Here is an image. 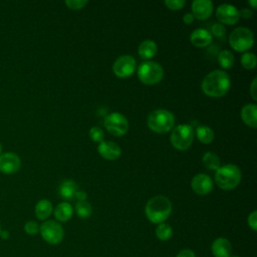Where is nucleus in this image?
Returning <instances> with one entry per match:
<instances>
[{"mask_svg":"<svg viewBox=\"0 0 257 257\" xmlns=\"http://www.w3.org/2000/svg\"><path fill=\"white\" fill-rule=\"evenodd\" d=\"M39 228L40 226L38 225V223L33 220L27 221L24 225V231L28 235H36L39 232Z\"/></svg>","mask_w":257,"mask_h":257,"instance_id":"nucleus-30","label":"nucleus"},{"mask_svg":"<svg viewBox=\"0 0 257 257\" xmlns=\"http://www.w3.org/2000/svg\"><path fill=\"white\" fill-rule=\"evenodd\" d=\"M147 218L155 224L164 223L172 213V203L165 196H155L151 198L145 208Z\"/></svg>","mask_w":257,"mask_h":257,"instance_id":"nucleus-2","label":"nucleus"},{"mask_svg":"<svg viewBox=\"0 0 257 257\" xmlns=\"http://www.w3.org/2000/svg\"><path fill=\"white\" fill-rule=\"evenodd\" d=\"M88 135H89L90 139H91L93 142H95V143H100V142L103 141V137H104L103 131H102L99 126H96V125L92 126V127L89 130Z\"/></svg>","mask_w":257,"mask_h":257,"instance_id":"nucleus-29","label":"nucleus"},{"mask_svg":"<svg viewBox=\"0 0 257 257\" xmlns=\"http://www.w3.org/2000/svg\"><path fill=\"white\" fill-rule=\"evenodd\" d=\"M210 33L212 34V36L215 35V36L221 38V37H224V36H225V34H226V29H225V27H224L223 24H221V23H215V24L212 25Z\"/></svg>","mask_w":257,"mask_h":257,"instance_id":"nucleus-31","label":"nucleus"},{"mask_svg":"<svg viewBox=\"0 0 257 257\" xmlns=\"http://www.w3.org/2000/svg\"><path fill=\"white\" fill-rule=\"evenodd\" d=\"M241 64L246 69H252L256 66V55L252 52H244L241 56Z\"/></svg>","mask_w":257,"mask_h":257,"instance_id":"nucleus-28","label":"nucleus"},{"mask_svg":"<svg viewBox=\"0 0 257 257\" xmlns=\"http://www.w3.org/2000/svg\"><path fill=\"white\" fill-rule=\"evenodd\" d=\"M194 18H195V17L193 16V14L190 13V12H188V13L184 14V16H183V21H184L186 24H190V23L193 22Z\"/></svg>","mask_w":257,"mask_h":257,"instance_id":"nucleus-38","label":"nucleus"},{"mask_svg":"<svg viewBox=\"0 0 257 257\" xmlns=\"http://www.w3.org/2000/svg\"><path fill=\"white\" fill-rule=\"evenodd\" d=\"M72 213H73L72 206L68 202H61V203H59L55 207V209L53 211L54 217L59 222H66V221H68L71 218Z\"/></svg>","mask_w":257,"mask_h":257,"instance_id":"nucleus-20","label":"nucleus"},{"mask_svg":"<svg viewBox=\"0 0 257 257\" xmlns=\"http://www.w3.org/2000/svg\"><path fill=\"white\" fill-rule=\"evenodd\" d=\"M156 236L161 241H167L173 236V229L167 223H161L156 228Z\"/></svg>","mask_w":257,"mask_h":257,"instance_id":"nucleus-26","label":"nucleus"},{"mask_svg":"<svg viewBox=\"0 0 257 257\" xmlns=\"http://www.w3.org/2000/svg\"><path fill=\"white\" fill-rule=\"evenodd\" d=\"M218 62L220 64V66L224 69H228L231 68L234 64V55L230 50L227 49H223L219 52L218 54Z\"/></svg>","mask_w":257,"mask_h":257,"instance_id":"nucleus-25","label":"nucleus"},{"mask_svg":"<svg viewBox=\"0 0 257 257\" xmlns=\"http://www.w3.org/2000/svg\"><path fill=\"white\" fill-rule=\"evenodd\" d=\"M211 250L214 257H231L233 249L232 244L228 239L220 237L213 241Z\"/></svg>","mask_w":257,"mask_h":257,"instance_id":"nucleus-16","label":"nucleus"},{"mask_svg":"<svg viewBox=\"0 0 257 257\" xmlns=\"http://www.w3.org/2000/svg\"><path fill=\"white\" fill-rule=\"evenodd\" d=\"M137 68V62L134 56L130 54H124L117 57L112 65V70L114 74L118 77L124 78L131 76Z\"/></svg>","mask_w":257,"mask_h":257,"instance_id":"nucleus-10","label":"nucleus"},{"mask_svg":"<svg viewBox=\"0 0 257 257\" xmlns=\"http://www.w3.org/2000/svg\"><path fill=\"white\" fill-rule=\"evenodd\" d=\"M9 235L10 234H9V232L7 230H1V232H0V237L2 239H8Z\"/></svg>","mask_w":257,"mask_h":257,"instance_id":"nucleus-40","label":"nucleus"},{"mask_svg":"<svg viewBox=\"0 0 257 257\" xmlns=\"http://www.w3.org/2000/svg\"><path fill=\"white\" fill-rule=\"evenodd\" d=\"M42 239L51 245H56L60 243L64 236V231L62 226L54 220L44 221L39 228Z\"/></svg>","mask_w":257,"mask_h":257,"instance_id":"nucleus-8","label":"nucleus"},{"mask_svg":"<svg viewBox=\"0 0 257 257\" xmlns=\"http://www.w3.org/2000/svg\"><path fill=\"white\" fill-rule=\"evenodd\" d=\"M97 152L103 159L108 161H113L120 157L121 149L114 142L102 141L97 146Z\"/></svg>","mask_w":257,"mask_h":257,"instance_id":"nucleus-15","label":"nucleus"},{"mask_svg":"<svg viewBox=\"0 0 257 257\" xmlns=\"http://www.w3.org/2000/svg\"><path fill=\"white\" fill-rule=\"evenodd\" d=\"M191 188L198 195H207L213 189V181L206 174H197L191 181Z\"/></svg>","mask_w":257,"mask_h":257,"instance_id":"nucleus-13","label":"nucleus"},{"mask_svg":"<svg viewBox=\"0 0 257 257\" xmlns=\"http://www.w3.org/2000/svg\"><path fill=\"white\" fill-rule=\"evenodd\" d=\"M216 17L221 24L233 25L238 22L240 15L236 6L229 3H223L217 7Z\"/></svg>","mask_w":257,"mask_h":257,"instance_id":"nucleus-11","label":"nucleus"},{"mask_svg":"<svg viewBox=\"0 0 257 257\" xmlns=\"http://www.w3.org/2000/svg\"><path fill=\"white\" fill-rule=\"evenodd\" d=\"M256 80L257 78L254 77L252 82H251V86H250V93H251V96L254 100L257 99V94H256Z\"/></svg>","mask_w":257,"mask_h":257,"instance_id":"nucleus-37","label":"nucleus"},{"mask_svg":"<svg viewBox=\"0 0 257 257\" xmlns=\"http://www.w3.org/2000/svg\"><path fill=\"white\" fill-rule=\"evenodd\" d=\"M103 124L108 133L115 137H121L128 131V121L126 117L117 112H110L104 117Z\"/></svg>","mask_w":257,"mask_h":257,"instance_id":"nucleus-9","label":"nucleus"},{"mask_svg":"<svg viewBox=\"0 0 257 257\" xmlns=\"http://www.w3.org/2000/svg\"><path fill=\"white\" fill-rule=\"evenodd\" d=\"M253 12L249 8H242L241 10H239V15L240 17H243V18H250Z\"/></svg>","mask_w":257,"mask_h":257,"instance_id":"nucleus-36","label":"nucleus"},{"mask_svg":"<svg viewBox=\"0 0 257 257\" xmlns=\"http://www.w3.org/2000/svg\"><path fill=\"white\" fill-rule=\"evenodd\" d=\"M77 192L76 183L72 180H64L59 187V194L65 200H71L74 198Z\"/></svg>","mask_w":257,"mask_h":257,"instance_id":"nucleus-22","label":"nucleus"},{"mask_svg":"<svg viewBox=\"0 0 257 257\" xmlns=\"http://www.w3.org/2000/svg\"><path fill=\"white\" fill-rule=\"evenodd\" d=\"M248 3L252 6V8H256V5H257L256 0H249V1H248Z\"/></svg>","mask_w":257,"mask_h":257,"instance_id":"nucleus-41","label":"nucleus"},{"mask_svg":"<svg viewBox=\"0 0 257 257\" xmlns=\"http://www.w3.org/2000/svg\"><path fill=\"white\" fill-rule=\"evenodd\" d=\"M86 193L84 192V191H77L76 193H75V196H74V198H76L78 201H85V199H86Z\"/></svg>","mask_w":257,"mask_h":257,"instance_id":"nucleus-39","label":"nucleus"},{"mask_svg":"<svg viewBox=\"0 0 257 257\" xmlns=\"http://www.w3.org/2000/svg\"><path fill=\"white\" fill-rule=\"evenodd\" d=\"M2 154V145H1V143H0V155Z\"/></svg>","mask_w":257,"mask_h":257,"instance_id":"nucleus-42","label":"nucleus"},{"mask_svg":"<svg viewBox=\"0 0 257 257\" xmlns=\"http://www.w3.org/2000/svg\"><path fill=\"white\" fill-rule=\"evenodd\" d=\"M158 46L157 43L152 39H146L139 45L138 52L139 55L144 59H150L154 57L157 53Z\"/></svg>","mask_w":257,"mask_h":257,"instance_id":"nucleus-19","label":"nucleus"},{"mask_svg":"<svg viewBox=\"0 0 257 257\" xmlns=\"http://www.w3.org/2000/svg\"><path fill=\"white\" fill-rule=\"evenodd\" d=\"M165 5L171 10H179L185 5V0H166Z\"/></svg>","mask_w":257,"mask_h":257,"instance_id":"nucleus-33","label":"nucleus"},{"mask_svg":"<svg viewBox=\"0 0 257 257\" xmlns=\"http://www.w3.org/2000/svg\"><path fill=\"white\" fill-rule=\"evenodd\" d=\"M138 76L145 84H156L162 80L164 69L156 61H144L138 67Z\"/></svg>","mask_w":257,"mask_h":257,"instance_id":"nucleus-5","label":"nucleus"},{"mask_svg":"<svg viewBox=\"0 0 257 257\" xmlns=\"http://www.w3.org/2000/svg\"><path fill=\"white\" fill-rule=\"evenodd\" d=\"M192 14L200 20L209 18L213 12V2L211 0H195L191 5Z\"/></svg>","mask_w":257,"mask_h":257,"instance_id":"nucleus-14","label":"nucleus"},{"mask_svg":"<svg viewBox=\"0 0 257 257\" xmlns=\"http://www.w3.org/2000/svg\"><path fill=\"white\" fill-rule=\"evenodd\" d=\"M213 40V36L209 30L205 28H197L190 34V41L197 47H206Z\"/></svg>","mask_w":257,"mask_h":257,"instance_id":"nucleus-17","label":"nucleus"},{"mask_svg":"<svg viewBox=\"0 0 257 257\" xmlns=\"http://www.w3.org/2000/svg\"><path fill=\"white\" fill-rule=\"evenodd\" d=\"M241 171L238 166L226 164L220 166L215 173V181L223 190H232L236 188L241 181Z\"/></svg>","mask_w":257,"mask_h":257,"instance_id":"nucleus-3","label":"nucleus"},{"mask_svg":"<svg viewBox=\"0 0 257 257\" xmlns=\"http://www.w3.org/2000/svg\"><path fill=\"white\" fill-rule=\"evenodd\" d=\"M171 143L174 148L180 151L187 150L194 141V130L189 123L178 124L171 134Z\"/></svg>","mask_w":257,"mask_h":257,"instance_id":"nucleus-7","label":"nucleus"},{"mask_svg":"<svg viewBox=\"0 0 257 257\" xmlns=\"http://www.w3.org/2000/svg\"><path fill=\"white\" fill-rule=\"evenodd\" d=\"M247 221H248V225L250 226V228L252 230L256 231V229H257V212L255 210L249 214Z\"/></svg>","mask_w":257,"mask_h":257,"instance_id":"nucleus-34","label":"nucleus"},{"mask_svg":"<svg viewBox=\"0 0 257 257\" xmlns=\"http://www.w3.org/2000/svg\"><path fill=\"white\" fill-rule=\"evenodd\" d=\"M242 120L252 128L257 126V105L255 103H247L241 108Z\"/></svg>","mask_w":257,"mask_h":257,"instance_id":"nucleus-18","label":"nucleus"},{"mask_svg":"<svg viewBox=\"0 0 257 257\" xmlns=\"http://www.w3.org/2000/svg\"><path fill=\"white\" fill-rule=\"evenodd\" d=\"M197 139L203 144H210L214 140V132L213 130L205 124L198 125L196 128Z\"/></svg>","mask_w":257,"mask_h":257,"instance_id":"nucleus-23","label":"nucleus"},{"mask_svg":"<svg viewBox=\"0 0 257 257\" xmlns=\"http://www.w3.org/2000/svg\"><path fill=\"white\" fill-rule=\"evenodd\" d=\"M148 125L155 133L166 134L174 127L175 115L164 108L155 109L148 116Z\"/></svg>","mask_w":257,"mask_h":257,"instance_id":"nucleus-4","label":"nucleus"},{"mask_svg":"<svg viewBox=\"0 0 257 257\" xmlns=\"http://www.w3.org/2000/svg\"><path fill=\"white\" fill-rule=\"evenodd\" d=\"M75 212L78 217L85 219L92 214V207L86 201H78L75 205Z\"/></svg>","mask_w":257,"mask_h":257,"instance_id":"nucleus-27","label":"nucleus"},{"mask_svg":"<svg viewBox=\"0 0 257 257\" xmlns=\"http://www.w3.org/2000/svg\"><path fill=\"white\" fill-rule=\"evenodd\" d=\"M203 163L205 165V167L207 169H210V170H218L219 167L221 166V161H220V158L213 152H206L204 155H203Z\"/></svg>","mask_w":257,"mask_h":257,"instance_id":"nucleus-24","label":"nucleus"},{"mask_svg":"<svg viewBox=\"0 0 257 257\" xmlns=\"http://www.w3.org/2000/svg\"><path fill=\"white\" fill-rule=\"evenodd\" d=\"M65 4L68 6V8L72 10H78L83 8L87 4V1L86 0H66Z\"/></svg>","mask_w":257,"mask_h":257,"instance_id":"nucleus-32","label":"nucleus"},{"mask_svg":"<svg viewBox=\"0 0 257 257\" xmlns=\"http://www.w3.org/2000/svg\"><path fill=\"white\" fill-rule=\"evenodd\" d=\"M231 86L229 75L221 69H215L209 72L202 80V90L205 94L212 97H221L225 95Z\"/></svg>","mask_w":257,"mask_h":257,"instance_id":"nucleus-1","label":"nucleus"},{"mask_svg":"<svg viewBox=\"0 0 257 257\" xmlns=\"http://www.w3.org/2000/svg\"><path fill=\"white\" fill-rule=\"evenodd\" d=\"M34 211H35V215H36L37 219L44 221L51 215V213L53 211V207L49 200L42 199L37 202V204L35 205Z\"/></svg>","mask_w":257,"mask_h":257,"instance_id":"nucleus-21","label":"nucleus"},{"mask_svg":"<svg viewBox=\"0 0 257 257\" xmlns=\"http://www.w3.org/2000/svg\"><path fill=\"white\" fill-rule=\"evenodd\" d=\"M21 167V160L18 155L6 152L0 155V171L4 174H14Z\"/></svg>","mask_w":257,"mask_h":257,"instance_id":"nucleus-12","label":"nucleus"},{"mask_svg":"<svg viewBox=\"0 0 257 257\" xmlns=\"http://www.w3.org/2000/svg\"><path fill=\"white\" fill-rule=\"evenodd\" d=\"M229 43L238 52H245L254 43L253 32L247 27H237L229 35Z\"/></svg>","mask_w":257,"mask_h":257,"instance_id":"nucleus-6","label":"nucleus"},{"mask_svg":"<svg viewBox=\"0 0 257 257\" xmlns=\"http://www.w3.org/2000/svg\"><path fill=\"white\" fill-rule=\"evenodd\" d=\"M231 257H239V256H236V255H231Z\"/></svg>","mask_w":257,"mask_h":257,"instance_id":"nucleus-43","label":"nucleus"},{"mask_svg":"<svg viewBox=\"0 0 257 257\" xmlns=\"http://www.w3.org/2000/svg\"><path fill=\"white\" fill-rule=\"evenodd\" d=\"M176 257H196L195 252L191 249H182Z\"/></svg>","mask_w":257,"mask_h":257,"instance_id":"nucleus-35","label":"nucleus"},{"mask_svg":"<svg viewBox=\"0 0 257 257\" xmlns=\"http://www.w3.org/2000/svg\"><path fill=\"white\" fill-rule=\"evenodd\" d=\"M0 232H1V224H0Z\"/></svg>","mask_w":257,"mask_h":257,"instance_id":"nucleus-44","label":"nucleus"}]
</instances>
